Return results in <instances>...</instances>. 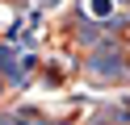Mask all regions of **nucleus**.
I'll return each mask as SVG.
<instances>
[{"instance_id":"nucleus-1","label":"nucleus","mask_w":130,"mask_h":125,"mask_svg":"<svg viewBox=\"0 0 130 125\" xmlns=\"http://www.w3.org/2000/svg\"><path fill=\"white\" fill-rule=\"evenodd\" d=\"M84 71H88V79H96V83H122L130 75V58H126V50H122L118 42H105V46H96L92 54H88Z\"/></svg>"},{"instance_id":"nucleus-2","label":"nucleus","mask_w":130,"mask_h":125,"mask_svg":"<svg viewBox=\"0 0 130 125\" xmlns=\"http://www.w3.org/2000/svg\"><path fill=\"white\" fill-rule=\"evenodd\" d=\"M84 8H88V21H96V25H105V21H113L118 17V0H84Z\"/></svg>"}]
</instances>
